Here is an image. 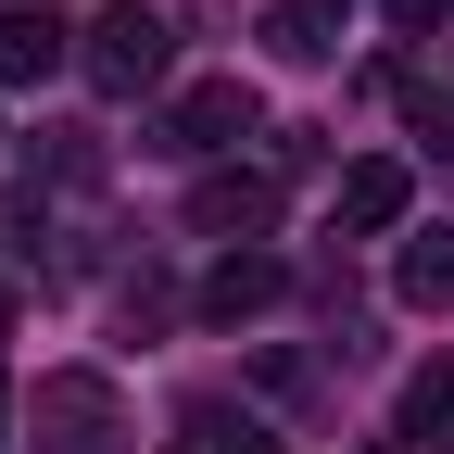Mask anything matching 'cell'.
<instances>
[{
	"label": "cell",
	"mask_w": 454,
	"mask_h": 454,
	"mask_svg": "<svg viewBox=\"0 0 454 454\" xmlns=\"http://www.w3.org/2000/svg\"><path fill=\"white\" fill-rule=\"evenodd\" d=\"M164 64H177V26H164L152 0H101V13L76 26V76H89L101 101H139V89H164Z\"/></svg>",
	"instance_id": "obj_1"
},
{
	"label": "cell",
	"mask_w": 454,
	"mask_h": 454,
	"mask_svg": "<svg viewBox=\"0 0 454 454\" xmlns=\"http://www.w3.org/2000/svg\"><path fill=\"white\" fill-rule=\"evenodd\" d=\"M26 442L38 454H127V404H114L101 366H51L38 404H26Z\"/></svg>",
	"instance_id": "obj_2"
},
{
	"label": "cell",
	"mask_w": 454,
	"mask_h": 454,
	"mask_svg": "<svg viewBox=\"0 0 454 454\" xmlns=\"http://www.w3.org/2000/svg\"><path fill=\"white\" fill-rule=\"evenodd\" d=\"M152 139L190 152V164H202V152H240V139H253V89H240V76H190L177 101L152 114Z\"/></svg>",
	"instance_id": "obj_3"
},
{
	"label": "cell",
	"mask_w": 454,
	"mask_h": 454,
	"mask_svg": "<svg viewBox=\"0 0 454 454\" xmlns=\"http://www.w3.org/2000/svg\"><path fill=\"white\" fill-rule=\"evenodd\" d=\"M190 227H202V240H253V227H278V177H253V164H240V177H202V190H190Z\"/></svg>",
	"instance_id": "obj_4"
},
{
	"label": "cell",
	"mask_w": 454,
	"mask_h": 454,
	"mask_svg": "<svg viewBox=\"0 0 454 454\" xmlns=\"http://www.w3.org/2000/svg\"><path fill=\"white\" fill-rule=\"evenodd\" d=\"M404 202H417V177H404L391 152L340 164V227H354V240H379V227H404Z\"/></svg>",
	"instance_id": "obj_5"
},
{
	"label": "cell",
	"mask_w": 454,
	"mask_h": 454,
	"mask_svg": "<svg viewBox=\"0 0 454 454\" xmlns=\"http://www.w3.org/2000/svg\"><path fill=\"white\" fill-rule=\"evenodd\" d=\"M278 291H291V265H278V253H227V265L202 278V316H215V328H240V316H265Z\"/></svg>",
	"instance_id": "obj_6"
},
{
	"label": "cell",
	"mask_w": 454,
	"mask_h": 454,
	"mask_svg": "<svg viewBox=\"0 0 454 454\" xmlns=\"http://www.w3.org/2000/svg\"><path fill=\"white\" fill-rule=\"evenodd\" d=\"M51 64H76V26H51V13H0V89H38Z\"/></svg>",
	"instance_id": "obj_7"
},
{
	"label": "cell",
	"mask_w": 454,
	"mask_h": 454,
	"mask_svg": "<svg viewBox=\"0 0 454 454\" xmlns=\"http://www.w3.org/2000/svg\"><path fill=\"white\" fill-rule=\"evenodd\" d=\"M328 26H340V0H278V13H265V51H278V64H328V51H340Z\"/></svg>",
	"instance_id": "obj_8"
},
{
	"label": "cell",
	"mask_w": 454,
	"mask_h": 454,
	"mask_svg": "<svg viewBox=\"0 0 454 454\" xmlns=\"http://www.w3.org/2000/svg\"><path fill=\"white\" fill-rule=\"evenodd\" d=\"M391 291H404L417 316L454 303V227H429V240H404V265H391Z\"/></svg>",
	"instance_id": "obj_9"
},
{
	"label": "cell",
	"mask_w": 454,
	"mask_h": 454,
	"mask_svg": "<svg viewBox=\"0 0 454 454\" xmlns=\"http://www.w3.org/2000/svg\"><path fill=\"white\" fill-rule=\"evenodd\" d=\"M404 442L454 454V366H417V379H404Z\"/></svg>",
	"instance_id": "obj_10"
},
{
	"label": "cell",
	"mask_w": 454,
	"mask_h": 454,
	"mask_svg": "<svg viewBox=\"0 0 454 454\" xmlns=\"http://www.w3.org/2000/svg\"><path fill=\"white\" fill-rule=\"evenodd\" d=\"M164 454H278V442H265L253 417H227V404H190V417H177V442H164Z\"/></svg>",
	"instance_id": "obj_11"
},
{
	"label": "cell",
	"mask_w": 454,
	"mask_h": 454,
	"mask_svg": "<svg viewBox=\"0 0 454 454\" xmlns=\"http://www.w3.org/2000/svg\"><path fill=\"white\" fill-rule=\"evenodd\" d=\"M379 13L404 26V38H417V26H442V0H379Z\"/></svg>",
	"instance_id": "obj_12"
},
{
	"label": "cell",
	"mask_w": 454,
	"mask_h": 454,
	"mask_svg": "<svg viewBox=\"0 0 454 454\" xmlns=\"http://www.w3.org/2000/svg\"><path fill=\"white\" fill-rule=\"evenodd\" d=\"M0 454H13V379H0Z\"/></svg>",
	"instance_id": "obj_13"
},
{
	"label": "cell",
	"mask_w": 454,
	"mask_h": 454,
	"mask_svg": "<svg viewBox=\"0 0 454 454\" xmlns=\"http://www.w3.org/2000/svg\"><path fill=\"white\" fill-rule=\"evenodd\" d=\"M0 340H13V291H0Z\"/></svg>",
	"instance_id": "obj_14"
}]
</instances>
